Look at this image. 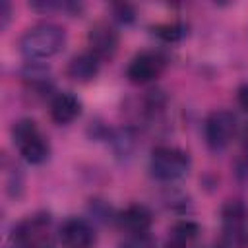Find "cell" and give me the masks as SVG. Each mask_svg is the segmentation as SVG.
<instances>
[{"mask_svg": "<svg viewBox=\"0 0 248 248\" xmlns=\"http://www.w3.org/2000/svg\"><path fill=\"white\" fill-rule=\"evenodd\" d=\"M66 45V31L52 21H41L29 27L19 39V50L29 60H46L58 54Z\"/></svg>", "mask_w": 248, "mask_h": 248, "instance_id": "cell-1", "label": "cell"}, {"mask_svg": "<svg viewBox=\"0 0 248 248\" xmlns=\"http://www.w3.org/2000/svg\"><path fill=\"white\" fill-rule=\"evenodd\" d=\"M217 248H248V211L242 202H227L221 209V240Z\"/></svg>", "mask_w": 248, "mask_h": 248, "instance_id": "cell-2", "label": "cell"}, {"mask_svg": "<svg viewBox=\"0 0 248 248\" xmlns=\"http://www.w3.org/2000/svg\"><path fill=\"white\" fill-rule=\"evenodd\" d=\"M12 136H14V143L17 147V151L21 153V157L27 163L41 165L43 161H46V157L50 153L48 141L45 140V136L39 132L37 124L31 118L17 120L12 128Z\"/></svg>", "mask_w": 248, "mask_h": 248, "instance_id": "cell-3", "label": "cell"}, {"mask_svg": "<svg viewBox=\"0 0 248 248\" xmlns=\"http://www.w3.org/2000/svg\"><path fill=\"white\" fill-rule=\"evenodd\" d=\"M149 169L155 178L163 182H172L188 174L190 155L172 145H159L151 151Z\"/></svg>", "mask_w": 248, "mask_h": 248, "instance_id": "cell-4", "label": "cell"}, {"mask_svg": "<svg viewBox=\"0 0 248 248\" xmlns=\"http://www.w3.org/2000/svg\"><path fill=\"white\" fill-rule=\"evenodd\" d=\"M203 134L209 149L213 151L225 149L236 134V116L227 108L209 112V116L203 122Z\"/></svg>", "mask_w": 248, "mask_h": 248, "instance_id": "cell-5", "label": "cell"}, {"mask_svg": "<svg viewBox=\"0 0 248 248\" xmlns=\"http://www.w3.org/2000/svg\"><path fill=\"white\" fill-rule=\"evenodd\" d=\"M19 248H52V225L45 213L27 217L16 229Z\"/></svg>", "mask_w": 248, "mask_h": 248, "instance_id": "cell-6", "label": "cell"}, {"mask_svg": "<svg viewBox=\"0 0 248 248\" xmlns=\"http://www.w3.org/2000/svg\"><path fill=\"white\" fill-rule=\"evenodd\" d=\"M165 70V56L157 50H141L138 52L128 68H126V76L132 83H149L155 78L161 76V72Z\"/></svg>", "mask_w": 248, "mask_h": 248, "instance_id": "cell-7", "label": "cell"}, {"mask_svg": "<svg viewBox=\"0 0 248 248\" xmlns=\"http://www.w3.org/2000/svg\"><path fill=\"white\" fill-rule=\"evenodd\" d=\"M58 238L64 248H93L95 231L85 219L70 217L60 225Z\"/></svg>", "mask_w": 248, "mask_h": 248, "instance_id": "cell-8", "label": "cell"}, {"mask_svg": "<svg viewBox=\"0 0 248 248\" xmlns=\"http://www.w3.org/2000/svg\"><path fill=\"white\" fill-rule=\"evenodd\" d=\"M87 46L89 52H93L99 60L105 58H112L116 48H118V33L112 25L99 21L95 25H91L89 33H87Z\"/></svg>", "mask_w": 248, "mask_h": 248, "instance_id": "cell-9", "label": "cell"}, {"mask_svg": "<svg viewBox=\"0 0 248 248\" xmlns=\"http://www.w3.org/2000/svg\"><path fill=\"white\" fill-rule=\"evenodd\" d=\"M118 221V227L128 232V234H140V232H149V227H151V211L145 207V205H140V203H134V205H128L124 211L118 213L116 217Z\"/></svg>", "mask_w": 248, "mask_h": 248, "instance_id": "cell-10", "label": "cell"}, {"mask_svg": "<svg viewBox=\"0 0 248 248\" xmlns=\"http://www.w3.org/2000/svg\"><path fill=\"white\" fill-rule=\"evenodd\" d=\"M48 112H50V118L56 124H70V122H74L79 116L81 103L72 93H58V95L52 97Z\"/></svg>", "mask_w": 248, "mask_h": 248, "instance_id": "cell-11", "label": "cell"}, {"mask_svg": "<svg viewBox=\"0 0 248 248\" xmlns=\"http://www.w3.org/2000/svg\"><path fill=\"white\" fill-rule=\"evenodd\" d=\"M99 68H101V60H99L93 52L85 50V52L76 54V56L68 62L66 72H68V78H72L74 81L87 83V81H91V79L99 74Z\"/></svg>", "mask_w": 248, "mask_h": 248, "instance_id": "cell-12", "label": "cell"}, {"mask_svg": "<svg viewBox=\"0 0 248 248\" xmlns=\"http://www.w3.org/2000/svg\"><path fill=\"white\" fill-rule=\"evenodd\" d=\"M200 234V227L194 221H178L174 223V227L169 231V236L165 240L163 248H190L192 242L198 238Z\"/></svg>", "mask_w": 248, "mask_h": 248, "instance_id": "cell-13", "label": "cell"}, {"mask_svg": "<svg viewBox=\"0 0 248 248\" xmlns=\"http://www.w3.org/2000/svg\"><path fill=\"white\" fill-rule=\"evenodd\" d=\"M23 81L29 87H35V89H45V87L48 89V85H50V74H48L46 68L37 66L35 62H31L23 70Z\"/></svg>", "mask_w": 248, "mask_h": 248, "instance_id": "cell-14", "label": "cell"}, {"mask_svg": "<svg viewBox=\"0 0 248 248\" xmlns=\"http://www.w3.org/2000/svg\"><path fill=\"white\" fill-rule=\"evenodd\" d=\"M153 31L157 33V37H161L167 43H174V41L184 37V25L182 23H163V25H157Z\"/></svg>", "mask_w": 248, "mask_h": 248, "instance_id": "cell-15", "label": "cell"}, {"mask_svg": "<svg viewBox=\"0 0 248 248\" xmlns=\"http://www.w3.org/2000/svg\"><path fill=\"white\" fill-rule=\"evenodd\" d=\"M120 248H157V242L149 232H140V234H128L126 240L120 244Z\"/></svg>", "mask_w": 248, "mask_h": 248, "instance_id": "cell-16", "label": "cell"}, {"mask_svg": "<svg viewBox=\"0 0 248 248\" xmlns=\"http://www.w3.org/2000/svg\"><path fill=\"white\" fill-rule=\"evenodd\" d=\"M112 12H114V17L120 21L128 23L134 19V8L130 4H112Z\"/></svg>", "mask_w": 248, "mask_h": 248, "instance_id": "cell-17", "label": "cell"}, {"mask_svg": "<svg viewBox=\"0 0 248 248\" xmlns=\"http://www.w3.org/2000/svg\"><path fill=\"white\" fill-rule=\"evenodd\" d=\"M238 105L248 112V83L240 85V89H238Z\"/></svg>", "mask_w": 248, "mask_h": 248, "instance_id": "cell-18", "label": "cell"}, {"mask_svg": "<svg viewBox=\"0 0 248 248\" xmlns=\"http://www.w3.org/2000/svg\"><path fill=\"white\" fill-rule=\"evenodd\" d=\"M0 17H2L0 25H2V27H6V25H8V19H10V4H8L6 0H2V2H0Z\"/></svg>", "mask_w": 248, "mask_h": 248, "instance_id": "cell-19", "label": "cell"}, {"mask_svg": "<svg viewBox=\"0 0 248 248\" xmlns=\"http://www.w3.org/2000/svg\"><path fill=\"white\" fill-rule=\"evenodd\" d=\"M240 145H242V155H244V159L248 161V124L242 128V134H240Z\"/></svg>", "mask_w": 248, "mask_h": 248, "instance_id": "cell-20", "label": "cell"}, {"mask_svg": "<svg viewBox=\"0 0 248 248\" xmlns=\"http://www.w3.org/2000/svg\"><path fill=\"white\" fill-rule=\"evenodd\" d=\"M215 248H217V246H215Z\"/></svg>", "mask_w": 248, "mask_h": 248, "instance_id": "cell-21", "label": "cell"}]
</instances>
